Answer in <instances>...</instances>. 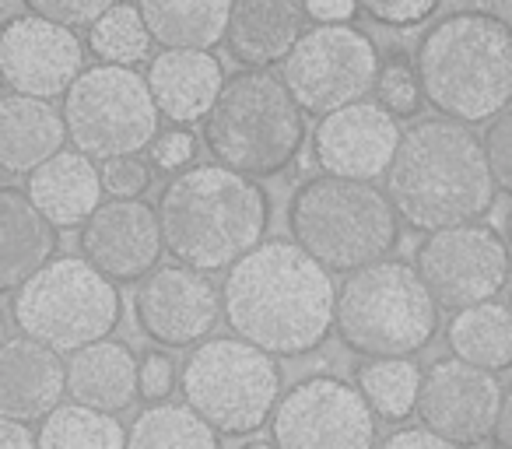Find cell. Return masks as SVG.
Returning <instances> with one entry per match:
<instances>
[{
  "label": "cell",
  "mask_w": 512,
  "mask_h": 449,
  "mask_svg": "<svg viewBox=\"0 0 512 449\" xmlns=\"http://www.w3.org/2000/svg\"><path fill=\"white\" fill-rule=\"evenodd\" d=\"M327 267L299 243L271 239L249 250L225 278V320L278 358L316 351L337 327V292Z\"/></svg>",
  "instance_id": "6da1fadb"
},
{
  "label": "cell",
  "mask_w": 512,
  "mask_h": 449,
  "mask_svg": "<svg viewBox=\"0 0 512 449\" xmlns=\"http://www.w3.org/2000/svg\"><path fill=\"white\" fill-rule=\"evenodd\" d=\"M484 137L460 120H421L404 134L386 169V193L400 218L418 232L467 225L495 204Z\"/></svg>",
  "instance_id": "7a4b0ae2"
},
{
  "label": "cell",
  "mask_w": 512,
  "mask_h": 449,
  "mask_svg": "<svg viewBox=\"0 0 512 449\" xmlns=\"http://www.w3.org/2000/svg\"><path fill=\"white\" fill-rule=\"evenodd\" d=\"M169 257L197 271H225L264 243L271 197L246 172L228 165H193L169 179L158 197Z\"/></svg>",
  "instance_id": "3957f363"
},
{
  "label": "cell",
  "mask_w": 512,
  "mask_h": 449,
  "mask_svg": "<svg viewBox=\"0 0 512 449\" xmlns=\"http://www.w3.org/2000/svg\"><path fill=\"white\" fill-rule=\"evenodd\" d=\"M425 102L460 123H488L512 102V29L488 11H456L418 46Z\"/></svg>",
  "instance_id": "277c9868"
},
{
  "label": "cell",
  "mask_w": 512,
  "mask_h": 449,
  "mask_svg": "<svg viewBox=\"0 0 512 449\" xmlns=\"http://www.w3.org/2000/svg\"><path fill=\"white\" fill-rule=\"evenodd\" d=\"M306 141V109L267 67H249L225 81L204 120V144L221 165L253 179L281 176Z\"/></svg>",
  "instance_id": "5b68a950"
},
{
  "label": "cell",
  "mask_w": 512,
  "mask_h": 449,
  "mask_svg": "<svg viewBox=\"0 0 512 449\" xmlns=\"http://www.w3.org/2000/svg\"><path fill=\"white\" fill-rule=\"evenodd\" d=\"M397 218L390 193H379L369 179L330 172L306 179L288 204L292 239L334 274H351L383 260L400 239Z\"/></svg>",
  "instance_id": "8992f818"
},
{
  "label": "cell",
  "mask_w": 512,
  "mask_h": 449,
  "mask_svg": "<svg viewBox=\"0 0 512 449\" xmlns=\"http://www.w3.org/2000/svg\"><path fill=\"white\" fill-rule=\"evenodd\" d=\"M439 330V299L418 267L372 260L351 271L337 295V337L362 358H411Z\"/></svg>",
  "instance_id": "52a82bcc"
},
{
  "label": "cell",
  "mask_w": 512,
  "mask_h": 449,
  "mask_svg": "<svg viewBox=\"0 0 512 449\" xmlns=\"http://www.w3.org/2000/svg\"><path fill=\"white\" fill-rule=\"evenodd\" d=\"M11 313L22 334L50 344L60 355H74L113 334L123 316V299L116 281L88 257H53L15 288Z\"/></svg>",
  "instance_id": "ba28073f"
},
{
  "label": "cell",
  "mask_w": 512,
  "mask_h": 449,
  "mask_svg": "<svg viewBox=\"0 0 512 449\" xmlns=\"http://www.w3.org/2000/svg\"><path fill=\"white\" fill-rule=\"evenodd\" d=\"M278 355L246 337H214L197 344L183 365L186 404H193L221 435H249L267 425L281 400Z\"/></svg>",
  "instance_id": "9c48e42d"
},
{
  "label": "cell",
  "mask_w": 512,
  "mask_h": 449,
  "mask_svg": "<svg viewBox=\"0 0 512 449\" xmlns=\"http://www.w3.org/2000/svg\"><path fill=\"white\" fill-rule=\"evenodd\" d=\"M158 109L148 78L123 64L85 67L81 78L64 95V120L74 148L85 155L106 158L134 155L155 144Z\"/></svg>",
  "instance_id": "30bf717a"
},
{
  "label": "cell",
  "mask_w": 512,
  "mask_h": 449,
  "mask_svg": "<svg viewBox=\"0 0 512 449\" xmlns=\"http://www.w3.org/2000/svg\"><path fill=\"white\" fill-rule=\"evenodd\" d=\"M379 67L376 43L362 29L348 22H320L292 46L281 64V78L306 113L327 116L365 99L376 88Z\"/></svg>",
  "instance_id": "8fae6325"
},
{
  "label": "cell",
  "mask_w": 512,
  "mask_h": 449,
  "mask_svg": "<svg viewBox=\"0 0 512 449\" xmlns=\"http://www.w3.org/2000/svg\"><path fill=\"white\" fill-rule=\"evenodd\" d=\"M365 393L337 376L299 379L271 414V439L285 449H365L376 442Z\"/></svg>",
  "instance_id": "7c38bea8"
},
{
  "label": "cell",
  "mask_w": 512,
  "mask_h": 449,
  "mask_svg": "<svg viewBox=\"0 0 512 449\" xmlns=\"http://www.w3.org/2000/svg\"><path fill=\"white\" fill-rule=\"evenodd\" d=\"M414 267L446 309H467L495 299L512 274V257L505 239L491 225L467 221L453 229L428 232L414 250Z\"/></svg>",
  "instance_id": "4fadbf2b"
},
{
  "label": "cell",
  "mask_w": 512,
  "mask_h": 449,
  "mask_svg": "<svg viewBox=\"0 0 512 449\" xmlns=\"http://www.w3.org/2000/svg\"><path fill=\"white\" fill-rule=\"evenodd\" d=\"M85 71V46L71 25L43 15L11 18L0 32V74L11 92L57 99Z\"/></svg>",
  "instance_id": "5bb4252c"
},
{
  "label": "cell",
  "mask_w": 512,
  "mask_h": 449,
  "mask_svg": "<svg viewBox=\"0 0 512 449\" xmlns=\"http://www.w3.org/2000/svg\"><path fill=\"white\" fill-rule=\"evenodd\" d=\"M225 313V295L190 264L158 267L134 295L137 327L162 348H190L214 330Z\"/></svg>",
  "instance_id": "9a60e30c"
},
{
  "label": "cell",
  "mask_w": 512,
  "mask_h": 449,
  "mask_svg": "<svg viewBox=\"0 0 512 449\" xmlns=\"http://www.w3.org/2000/svg\"><path fill=\"white\" fill-rule=\"evenodd\" d=\"M502 383L491 369L463 358H442L421 379L418 418L449 442H481L495 432Z\"/></svg>",
  "instance_id": "2e32d148"
},
{
  "label": "cell",
  "mask_w": 512,
  "mask_h": 449,
  "mask_svg": "<svg viewBox=\"0 0 512 449\" xmlns=\"http://www.w3.org/2000/svg\"><path fill=\"white\" fill-rule=\"evenodd\" d=\"M400 141H404V130L397 127V116L383 102L358 99L320 116L313 130V155L316 165L330 176L372 183L386 176Z\"/></svg>",
  "instance_id": "e0dca14e"
},
{
  "label": "cell",
  "mask_w": 512,
  "mask_h": 449,
  "mask_svg": "<svg viewBox=\"0 0 512 449\" xmlns=\"http://www.w3.org/2000/svg\"><path fill=\"white\" fill-rule=\"evenodd\" d=\"M81 253L116 285L144 281L165 253L158 207L141 197L102 200L99 211L81 225Z\"/></svg>",
  "instance_id": "ac0fdd59"
},
{
  "label": "cell",
  "mask_w": 512,
  "mask_h": 449,
  "mask_svg": "<svg viewBox=\"0 0 512 449\" xmlns=\"http://www.w3.org/2000/svg\"><path fill=\"white\" fill-rule=\"evenodd\" d=\"M67 393L60 351L36 337H11L0 348V418H46Z\"/></svg>",
  "instance_id": "d6986e66"
},
{
  "label": "cell",
  "mask_w": 512,
  "mask_h": 449,
  "mask_svg": "<svg viewBox=\"0 0 512 449\" xmlns=\"http://www.w3.org/2000/svg\"><path fill=\"white\" fill-rule=\"evenodd\" d=\"M225 81V71L218 57H211V50H179V46L169 50L165 46L148 67L151 95L162 116H169L172 123L207 120Z\"/></svg>",
  "instance_id": "ffe728a7"
},
{
  "label": "cell",
  "mask_w": 512,
  "mask_h": 449,
  "mask_svg": "<svg viewBox=\"0 0 512 449\" xmlns=\"http://www.w3.org/2000/svg\"><path fill=\"white\" fill-rule=\"evenodd\" d=\"M29 197L57 229H81L102 204V169L85 151H57L29 172Z\"/></svg>",
  "instance_id": "44dd1931"
},
{
  "label": "cell",
  "mask_w": 512,
  "mask_h": 449,
  "mask_svg": "<svg viewBox=\"0 0 512 449\" xmlns=\"http://www.w3.org/2000/svg\"><path fill=\"white\" fill-rule=\"evenodd\" d=\"M67 393L102 411H130L141 397V365L130 344L102 337L74 351L67 362Z\"/></svg>",
  "instance_id": "7402d4cb"
},
{
  "label": "cell",
  "mask_w": 512,
  "mask_h": 449,
  "mask_svg": "<svg viewBox=\"0 0 512 449\" xmlns=\"http://www.w3.org/2000/svg\"><path fill=\"white\" fill-rule=\"evenodd\" d=\"M57 225L29 197V190H0V285L15 292L43 271L57 253Z\"/></svg>",
  "instance_id": "603a6c76"
},
{
  "label": "cell",
  "mask_w": 512,
  "mask_h": 449,
  "mask_svg": "<svg viewBox=\"0 0 512 449\" xmlns=\"http://www.w3.org/2000/svg\"><path fill=\"white\" fill-rule=\"evenodd\" d=\"M67 141H71L67 120L50 106V99L22 92H8L0 99V165L4 172L11 176L32 172L46 158L64 151Z\"/></svg>",
  "instance_id": "cb8c5ba5"
},
{
  "label": "cell",
  "mask_w": 512,
  "mask_h": 449,
  "mask_svg": "<svg viewBox=\"0 0 512 449\" xmlns=\"http://www.w3.org/2000/svg\"><path fill=\"white\" fill-rule=\"evenodd\" d=\"M302 39V8L295 0H235L225 43L239 64L274 67L285 64Z\"/></svg>",
  "instance_id": "d4e9b609"
},
{
  "label": "cell",
  "mask_w": 512,
  "mask_h": 449,
  "mask_svg": "<svg viewBox=\"0 0 512 449\" xmlns=\"http://www.w3.org/2000/svg\"><path fill=\"white\" fill-rule=\"evenodd\" d=\"M235 0H137L155 43L211 50L225 39Z\"/></svg>",
  "instance_id": "484cf974"
},
{
  "label": "cell",
  "mask_w": 512,
  "mask_h": 449,
  "mask_svg": "<svg viewBox=\"0 0 512 449\" xmlns=\"http://www.w3.org/2000/svg\"><path fill=\"white\" fill-rule=\"evenodd\" d=\"M449 348L463 362L502 372L512 365V306L502 302H477L453 316L449 323Z\"/></svg>",
  "instance_id": "4316f807"
},
{
  "label": "cell",
  "mask_w": 512,
  "mask_h": 449,
  "mask_svg": "<svg viewBox=\"0 0 512 449\" xmlns=\"http://www.w3.org/2000/svg\"><path fill=\"white\" fill-rule=\"evenodd\" d=\"M130 446V432L92 404H57L39 425V449H123Z\"/></svg>",
  "instance_id": "83f0119b"
},
{
  "label": "cell",
  "mask_w": 512,
  "mask_h": 449,
  "mask_svg": "<svg viewBox=\"0 0 512 449\" xmlns=\"http://www.w3.org/2000/svg\"><path fill=\"white\" fill-rule=\"evenodd\" d=\"M225 435L204 418L193 404H172V400H151L130 425V446H186V449H211Z\"/></svg>",
  "instance_id": "f1b7e54d"
},
{
  "label": "cell",
  "mask_w": 512,
  "mask_h": 449,
  "mask_svg": "<svg viewBox=\"0 0 512 449\" xmlns=\"http://www.w3.org/2000/svg\"><path fill=\"white\" fill-rule=\"evenodd\" d=\"M421 379L425 376L411 358H369L355 372L358 390L383 421H404L407 414H418Z\"/></svg>",
  "instance_id": "f546056e"
},
{
  "label": "cell",
  "mask_w": 512,
  "mask_h": 449,
  "mask_svg": "<svg viewBox=\"0 0 512 449\" xmlns=\"http://www.w3.org/2000/svg\"><path fill=\"white\" fill-rule=\"evenodd\" d=\"M151 43H155V36H151L141 8H134V4H113L106 15L88 25V50L106 64H141L151 53Z\"/></svg>",
  "instance_id": "4dcf8cb0"
},
{
  "label": "cell",
  "mask_w": 512,
  "mask_h": 449,
  "mask_svg": "<svg viewBox=\"0 0 512 449\" xmlns=\"http://www.w3.org/2000/svg\"><path fill=\"white\" fill-rule=\"evenodd\" d=\"M376 95L397 120H411L421 109V99H425L418 64H411V60H404V57H390L379 67Z\"/></svg>",
  "instance_id": "1f68e13d"
},
{
  "label": "cell",
  "mask_w": 512,
  "mask_h": 449,
  "mask_svg": "<svg viewBox=\"0 0 512 449\" xmlns=\"http://www.w3.org/2000/svg\"><path fill=\"white\" fill-rule=\"evenodd\" d=\"M99 169H102V186H106L109 197H144V190L151 186V165L141 158V151H134V155H113Z\"/></svg>",
  "instance_id": "d6a6232c"
},
{
  "label": "cell",
  "mask_w": 512,
  "mask_h": 449,
  "mask_svg": "<svg viewBox=\"0 0 512 449\" xmlns=\"http://www.w3.org/2000/svg\"><path fill=\"white\" fill-rule=\"evenodd\" d=\"M358 4L372 22L390 25V29H414L435 15L442 0H358Z\"/></svg>",
  "instance_id": "836d02e7"
},
{
  "label": "cell",
  "mask_w": 512,
  "mask_h": 449,
  "mask_svg": "<svg viewBox=\"0 0 512 449\" xmlns=\"http://www.w3.org/2000/svg\"><path fill=\"white\" fill-rule=\"evenodd\" d=\"M484 151H488V165L498 190H505L512 197V109H505V113H498L491 120L488 134H484Z\"/></svg>",
  "instance_id": "e575fe53"
},
{
  "label": "cell",
  "mask_w": 512,
  "mask_h": 449,
  "mask_svg": "<svg viewBox=\"0 0 512 449\" xmlns=\"http://www.w3.org/2000/svg\"><path fill=\"white\" fill-rule=\"evenodd\" d=\"M29 8L43 18L81 29V25H92L95 18L106 15L113 8V0H29Z\"/></svg>",
  "instance_id": "d590c367"
},
{
  "label": "cell",
  "mask_w": 512,
  "mask_h": 449,
  "mask_svg": "<svg viewBox=\"0 0 512 449\" xmlns=\"http://www.w3.org/2000/svg\"><path fill=\"white\" fill-rule=\"evenodd\" d=\"M176 386V362L162 351H151L141 362V397L144 400H165Z\"/></svg>",
  "instance_id": "8d00e7d4"
},
{
  "label": "cell",
  "mask_w": 512,
  "mask_h": 449,
  "mask_svg": "<svg viewBox=\"0 0 512 449\" xmlns=\"http://www.w3.org/2000/svg\"><path fill=\"white\" fill-rule=\"evenodd\" d=\"M193 151H197V137L186 134V130H169V134H158L151 144V158H155L158 169H183L193 162Z\"/></svg>",
  "instance_id": "74e56055"
},
{
  "label": "cell",
  "mask_w": 512,
  "mask_h": 449,
  "mask_svg": "<svg viewBox=\"0 0 512 449\" xmlns=\"http://www.w3.org/2000/svg\"><path fill=\"white\" fill-rule=\"evenodd\" d=\"M386 449H400V446H418V449H442V446H453L446 435H439L435 428H428L425 421L414 428H400V432H390L383 439Z\"/></svg>",
  "instance_id": "f35d334b"
},
{
  "label": "cell",
  "mask_w": 512,
  "mask_h": 449,
  "mask_svg": "<svg viewBox=\"0 0 512 449\" xmlns=\"http://www.w3.org/2000/svg\"><path fill=\"white\" fill-rule=\"evenodd\" d=\"M358 8V0H306V15L316 22H351Z\"/></svg>",
  "instance_id": "ab89813d"
},
{
  "label": "cell",
  "mask_w": 512,
  "mask_h": 449,
  "mask_svg": "<svg viewBox=\"0 0 512 449\" xmlns=\"http://www.w3.org/2000/svg\"><path fill=\"white\" fill-rule=\"evenodd\" d=\"M32 446H39V432L32 435L22 418L0 421V449H32Z\"/></svg>",
  "instance_id": "60d3db41"
},
{
  "label": "cell",
  "mask_w": 512,
  "mask_h": 449,
  "mask_svg": "<svg viewBox=\"0 0 512 449\" xmlns=\"http://www.w3.org/2000/svg\"><path fill=\"white\" fill-rule=\"evenodd\" d=\"M491 439H495L498 446L512 449V386L502 393V404H498V418H495V432H491Z\"/></svg>",
  "instance_id": "b9f144b4"
},
{
  "label": "cell",
  "mask_w": 512,
  "mask_h": 449,
  "mask_svg": "<svg viewBox=\"0 0 512 449\" xmlns=\"http://www.w3.org/2000/svg\"><path fill=\"white\" fill-rule=\"evenodd\" d=\"M509 243H512V214H509Z\"/></svg>",
  "instance_id": "7bdbcfd3"
},
{
  "label": "cell",
  "mask_w": 512,
  "mask_h": 449,
  "mask_svg": "<svg viewBox=\"0 0 512 449\" xmlns=\"http://www.w3.org/2000/svg\"><path fill=\"white\" fill-rule=\"evenodd\" d=\"M509 306H512V299H509Z\"/></svg>",
  "instance_id": "ee69618b"
}]
</instances>
